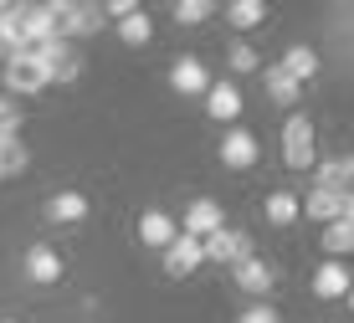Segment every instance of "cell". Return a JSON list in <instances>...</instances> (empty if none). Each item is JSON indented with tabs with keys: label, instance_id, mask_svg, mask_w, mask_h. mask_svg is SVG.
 I'll use <instances>...</instances> for the list:
<instances>
[{
	"label": "cell",
	"instance_id": "cell-10",
	"mask_svg": "<svg viewBox=\"0 0 354 323\" xmlns=\"http://www.w3.org/2000/svg\"><path fill=\"white\" fill-rule=\"evenodd\" d=\"M313 190H328V195H349L354 190V154H334L319 165V180Z\"/></svg>",
	"mask_w": 354,
	"mask_h": 323
},
{
	"label": "cell",
	"instance_id": "cell-4",
	"mask_svg": "<svg viewBox=\"0 0 354 323\" xmlns=\"http://www.w3.org/2000/svg\"><path fill=\"white\" fill-rule=\"evenodd\" d=\"M211 67H205V62L201 57H175V62H169V88H175L180 98H205V88H211Z\"/></svg>",
	"mask_w": 354,
	"mask_h": 323
},
{
	"label": "cell",
	"instance_id": "cell-15",
	"mask_svg": "<svg viewBox=\"0 0 354 323\" xmlns=\"http://www.w3.org/2000/svg\"><path fill=\"white\" fill-rule=\"evenodd\" d=\"M349 288H354V277H349L344 262H324L319 272H313V293L319 297H344Z\"/></svg>",
	"mask_w": 354,
	"mask_h": 323
},
{
	"label": "cell",
	"instance_id": "cell-18",
	"mask_svg": "<svg viewBox=\"0 0 354 323\" xmlns=\"http://www.w3.org/2000/svg\"><path fill=\"white\" fill-rule=\"evenodd\" d=\"M283 72H288L292 82H308V77H319V52H313V46H288Z\"/></svg>",
	"mask_w": 354,
	"mask_h": 323
},
{
	"label": "cell",
	"instance_id": "cell-5",
	"mask_svg": "<svg viewBox=\"0 0 354 323\" xmlns=\"http://www.w3.org/2000/svg\"><path fill=\"white\" fill-rule=\"evenodd\" d=\"M257 159H262V149H257V133H252V129H226L221 133V165L226 169L241 175V169H252Z\"/></svg>",
	"mask_w": 354,
	"mask_h": 323
},
{
	"label": "cell",
	"instance_id": "cell-25",
	"mask_svg": "<svg viewBox=\"0 0 354 323\" xmlns=\"http://www.w3.org/2000/svg\"><path fill=\"white\" fill-rule=\"evenodd\" d=\"M21 108H16V98H0V139H21Z\"/></svg>",
	"mask_w": 354,
	"mask_h": 323
},
{
	"label": "cell",
	"instance_id": "cell-26",
	"mask_svg": "<svg viewBox=\"0 0 354 323\" xmlns=\"http://www.w3.org/2000/svg\"><path fill=\"white\" fill-rule=\"evenodd\" d=\"M236 323H283V313H277L272 303H247L236 313Z\"/></svg>",
	"mask_w": 354,
	"mask_h": 323
},
{
	"label": "cell",
	"instance_id": "cell-27",
	"mask_svg": "<svg viewBox=\"0 0 354 323\" xmlns=\"http://www.w3.org/2000/svg\"><path fill=\"white\" fill-rule=\"evenodd\" d=\"M133 10H139V6H129V0H113V6H108V16H113V21H129Z\"/></svg>",
	"mask_w": 354,
	"mask_h": 323
},
{
	"label": "cell",
	"instance_id": "cell-24",
	"mask_svg": "<svg viewBox=\"0 0 354 323\" xmlns=\"http://www.w3.org/2000/svg\"><path fill=\"white\" fill-rule=\"evenodd\" d=\"M216 6L211 0H175V21H185V26H201V21H211Z\"/></svg>",
	"mask_w": 354,
	"mask_h": 323
},
{
	"label": "cell",
	"instance_id": "cell-19",
	"mask_svg": "<svg viewBox=\"0 0 354 323\" xmlns=\"http://www.w3.org/2000/svg\"><path fill=\"white\" fill-rule=\"evenodd\" d=\"M226 21H231L236 31H257L262 21H267V6H262V0H231V6H226Z\"/></svg>",
	"mask_w": 354,
	"mask_h": 323
},
{
	"label": "cell",
	"instance_id": "cell-22",
	"mask_svg": "<svg viewBox=\"0 0 354 323\" xmlns=\"http://www.w3.org/2000/svg\"><path fill=\"white\" fill-rule=\"evenodd\" d=\"M31 165V149L21 139H0V180L6 175H21V169Z\"/></svg>",
	"mask_w": 354,
	"mask_h": 323
},
{
	"label": "cell",
	"instance_id": "cell-20",
	"mask_svg": "<svg viewBox=\"0 0 354 323\" xmlns=\"http://www.w3.org/2000/svg\"><path fill=\"white\" fill-rule=\"evenodd\" d=\"M324 252H328V262H339V257H354V226H349V221H334V226H324Z\"/></svg>",
	"mask_w": 354,
	"mask_h": 323
},
{
	"label": "cell",
	"instance_id": "cell-28",
	"mask_svg": "<svg viewBox=\"0 0 354 323\" xmlns=\"http://www.w3.org/2000/svg\"><path fill=\"white\" fill-rule=\"evenodd\" d=\"M344 221H349V226H354V190L344 195Z\"/></svg>",
	"mask_w": 354,
	"mask_h": 323
},
{
	"label": "cell",
	"instance_id": "cell-14",
	"mask_svg": "<svg viewBox=\"0 0 354 323\" xmlns=\"http://www.w3.org/2000/svg\"><path fill=\"white\" fill-rule=\"evenodd\" d=\"M262 88H267V98H272L277 108H298V98H303V82L288 77L283 62H272V67L262 62Z\"/></svg>",
	"mask_w": 354,
	"mask_h": 323
},
{
	"label": "cell",
	"instance_id": "cell-13",
	"mask_svg": "<svg viewBox=\"0 0 354 323\" xmlns=\"http://www.w3.org/2000/svg\"><path fill=\"white\" fill-rule=\"evenodd\" d=\"M175 236H180V221H175V216H165V210H144V216H139V241H144V246L165 252Z\"/></svg>",
	"mask_w": 354,
	"mask_h": 323
},
{
	"label": "cell",
	"instance_id": "cell-1",
	"mask_svg": "<svg viewBox=\"0 0 354 323\" xmlns=\"http://www.w3.org/2000/svg\"><path fill=\"white\" fill-rule=\"evenodd\" d=\"M283 165L288 169H313L319 165V133H313L308 113H288L283 118Z\"/></svg>",
	"mask_w": 354,
	"mask_h": 323
},
{
	"label": "cell",
	"instance_id": "cell-16",
	"mask_svg": "<svg viewBox=\"0 0 354 323\" xmlns=\"http://www.w3.org/2000/svg\"><path fill=\"white\" fill-rule=\"evenodd\" d=\"M262 216L272 221V226H292V221L303 216V201H298L292 190H272V195L262 201Z\"/></svg>",
	"mask_w": 354,
	"mask_h": 323
},
{
	"label": "cell",
	"instance_id": "cell-2",
	"mask_svg": "<svg viewBox=\"0 0 354 323\" xmlns=\"http://www.w3.org/2000/svg\"><path fill=\"white\" fill-rule=\"evenodd\" d=\"M46 88H52V82H46V67L36 57L21 52L16 62H6V98H36Z\"/></svg>",
	"mask_w": 354,
	"mask_h": 323
},
{
	"label": "cell",
	"instance_id": "cell-23",
	"mask_svg": "<svg viewBox=\"0 0 354 323\" xmlns=\"http://www.w3.org/2000/svg\"><path fill=\"white\" fill-rule=\"evenodd\" d=\"M226 67H231V72H262V57L252 52L247 41H231V46H226Z\"/></svg>",
	"mask_w": 354,
	"mask_h": 323
},
{
	"label": "cell",
	"instance_id": "cell-7",
	"mask_svg": "<svg viewBox=\"0 0 354 323\" xmlns=\"http://www.w3.org/2000/svg\"><path fill=\"white\" fill-rule=\"evenodd\" d=\"M226 226V216H221V205L216 201H190V210H185V221H180V236H195V241H205V236H216Z\"/></svg>",
	"mask_w": 354,
	"mask_h": 323
},
{
	"label": "cell",
	"instance_id": "cell-9",
	"mask_svg": "<svg viewBox=\"0 0 354 323\" xmlns=\"http://www.w3.org/2000/svg\"><path fill=\"white\" fill-rule=\"evenodd\" d=\"M26 277L36 282V288H52V282H62V257H57V246H46V241L26 246Z\"/></svg>",
	"mask_w": 354,
	"mask_h": 323
},
{
	"label": "cell",
	"instance_id": "cell-3",
	"mask_svg": "<svg viewBox=\"0 0 354 323\" xmlns=\"http://www.w3.org/2000/svg\"><path fill=\"white\" fill-rule=\"evenodd\" d=\"M201 252H205V262H221V267H236V262H247V257H257V252H252V236L231 231V226H221L216 236H205Z\"/></svg>",
	"mask_w": 354,
	"mask_h": 323
},
{
	"label": "cell",
	"instance_id": "cell-8",
	"mask_svg": "<svg viewBox=\"0 0 354 323\" xmlns=\"http://www.w3.org/2000/svg\"><path fill=\"white\" fill-rule=\"evenodd\" d=\"M236 272V288L252 297V303H267V293H272V282H277V272L262 262V257H247V262H236L231 267Z\"/></svg>",
	"mask_w": 354,
	"mask_h": 323
},
{
	"label": "cell",
	"instance_id": "cell-6",
	"mask_svg": "<svg viewBox=\"0 0 354 323\" xmlns=\"http://www.w3.org/2000/svg\"><path fill=\"white\" fill-rule=\"evenodd\" d=\"M205 118L231 123V129H236V118H241V88H236L231 77H221V82H211V88H205Z\"/></svg>",
	"mask_w": 354,
	"mask_h": 323
},
{
	"label": "cell",
	"instance_id": "cell-12",
	"mask_svg": "<svg viewBox=\"0 0 354 323\" xmlns=\"http://www.w3.org/2000/svg\"><path fill=\"white\" fill-rule=\"evenodd\" d=\"M93 201L82 190H57L52 201H46V221H57V226H77V221H88Z\"/></svg>",
	"mask_w": 354,
	"mask_h": 323
},
{
	"label": "cell",
	"instance_id": "cell-29",
	"mask_svg": "<svg viewBox=\"0 0 354 323\" xmlns=\"http://www.w3.org/2000/svg\"><path fill=\"white\" fill-rule=\"evenodd\" d=\"M344 303H349V313H354V288H349V293H344Z\"/></svg>",
	"mask_w": 354,
	"mask_h": 323
},
{
	"label": "cell",
	"instance_id": "cell-17",
	"mask_svg": "<svg viewBox=\"0 0 354 323\" xmlns=\"http://www.w3.org/2000/svg\"><path fill=\"white\" fill-rule=\"evenodd\" d=\"M303 216H313V221H324V226H334V221H344V195L308 190V201H303Z\"/></svg>",
	"mask_w": 354,
	"mask_h": 323
},
{
	"label": "cell",
	"instance_id": "cell-21",
	"mask_svg": "<svg viewBox=\"0 0 354 323\" xmlns=\"http://www.w3.org/2000/svg\"><path fill=\"white\" fill-rule=\"evenodd\" d=\"M149 36H154L149 10H133L129 21H118V41H124V46H149Z\"/></svg>",
	"mask_w": 354,
	"mask_h": 323
},
{
	"label": "cell",
	"instance_id": "cell-30",
	"mask_svg": "<svg viewBox=\"0 0 354 323\" xmlns=\"http://www.w3.org/2000/svg\"><path fill=\"white\" fill-rule=\"evenodd\" d=\"M0 323H16V318H0Z\"/></svg>",
	"mask_w": 354,
	"mask_h": 323
},
{
	"label": "cell",
	"instance_id": "cell-11",
	"mask_svg": "<svg viewBox=\"0 0 354 323\" xmlns=\"http://www.w3.org/2000/svg\"><path fill=\"white\" fill-rule=\"evenodd\" d=\"M201 262H205V252H201L195 236H175V241L165 246V272H169V277H190Z\"/></svg>",
	"mask_w": 354,
	"mask_h": 323
}]
</instances>
